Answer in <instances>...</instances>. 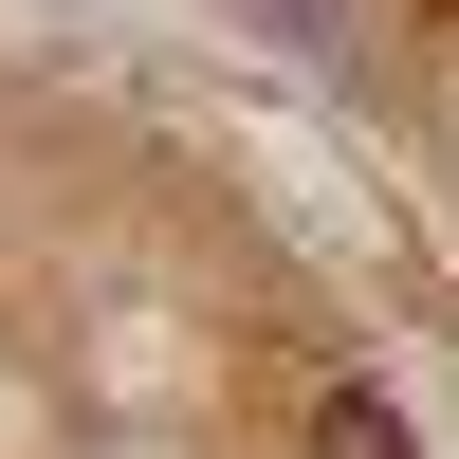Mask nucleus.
<instances>
[{"label": "nucleus", "mask_w": 459, "mask_h": 459, "mask_svg": "<svg viewBox=\"0 0 459 459\" xmlns=\"http://www.w3.org/2000/svg\"><path fill=\"white\" fill-rule=\"evenodd\" d=\"M313 459H423V423H404L368 368H331V386H313Z\"/></svg>", "instance_id": "nucleus-1"}, {"label": "nucleus", "mask_w": 459, "mask_h": 459, "mask_svg": "<svg viewBox=\"0 0 459 459\" xmlns=\"http://www.w3.org/2000/svg\"><path fill=\"white\" fill-rule=\"evenodd\" d=\"M276 19H294V37H331V0H276Z\"/></svg>", "instance_id": "nucleus-2"}]
</instances>
